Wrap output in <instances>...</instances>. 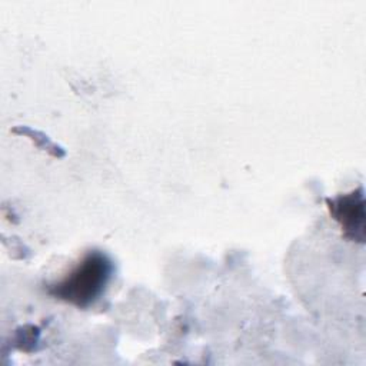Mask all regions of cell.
I'll list each match as a JSON object with an SVG mask.
<instances>
[{"mask_svg":"<svg viewBox=\"0 0 366 366\" xmlns=\"http://www.w3.org/2000/svg\"><path fill=\"white\" fill-rule=\"evenodd\" d=\"M112 272L113 264L104 253L89 252L70 273L50 286V293L71 305L86 307L103 293Z\"/></svg>","mask_w":366,"mask_h":366,"instance_id":"obj_1","label":"cell"},{"mask_svg":"<svg viewBox=\"0 0 366 366\" xmlns=\"http://www.w3.org/2000/svg\"><path fill=\"white\" fill-rule=\"evenodd\" d=\"M333 219L340 224L345 236L353 242H365V194L359 187L347 194L327 199Z\"/></svg>","mask_w":366,"mask_h":366,"instance_id":"obj_2","label":"cell"}]
</instances>
